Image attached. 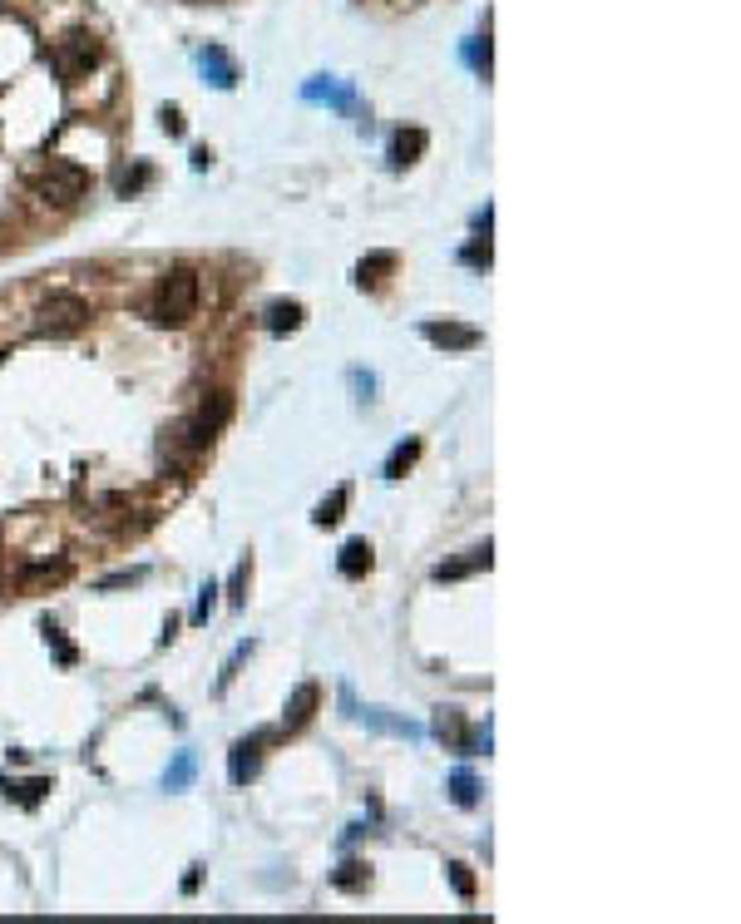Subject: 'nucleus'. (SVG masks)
I'll return each mask as SVG.
<instances>
[{
  "label": "nucleus",
  "mask_w": 741,
  "mask_h": 924,
  "mask_svg": "<svg viewBox=\"0 0 741 924\" xmlns=\"http://www.w3.org/2000/svg\"><path fill=\"white\" fill-rule=\"evenodd\" d=\"M20 178L40 193V198H55V203H80L89 193V173L70 159H45V164H25Z\"/></svg>",
  "instance_id": "1"
},
{
  "label": "nucleus",
  "mask_w": 741,
  "mask_h": 924,
  "mask_svg": "<svg viewBox=\"0 0 741 924\" xmlns=\"http://www.w3.org/2000/svg\"><path fill=\"white\" fill-rule=\"evenodd\" d=\"M193 312H198V277L188 267H173L154 292V322L159 327H183Z\"/></svg>",
  "instance_id": "2"
},
{
  "label": "nucleus",
  "mask_w": 741,
  "mask_h": 924,
  "mask_svg": "<svg viewBox=\"0 0 741 924\" xmlns=\"http://www.w3.org/2000/svg\"><path fill=\"white\" fill-rule=\"evenodd\" d=\"M94 60H99V40H94V35H84V30L80 35H65V40L50 50V65H55V75H60L65 84H75L80 75H89V65H94Z\"/></svg>",
  "instance_id": "3"
},
{
  "label": "nucleus",
  "mask_w": 741,
  "mask_h": 924,
  "mask_svg": "<svg viewBox=\"0 0 741 924\" xmlns=\"http://www.w3.org/2000/svg\"><path fill=\"white\" fill-rule=\"evenodd\" d=\"M89 322V302L75 297V292H55L45 307H40V336H70Z\"/></svg>",
  "instance_id": "4"
},
{
  "label": "nucleus",
  "mask_w": 741,
  "mask_h": 924,
  "mask_svg": "<svg viewBox=\"0 0 741 924\" xmlns=\"http://www.w3.org/2000/svg\"><path fill=\"white\" fill-rule=\"evenodd\" d=\"M420 336L440 351H475L480 346V332L465 322H420Z\"/></svg>",
  "instance_id": "5"
},
{
  "label": "nucleus",
  "mask_w": 741,
  "mask_h": 924,
  "mask_svg": "<svg viewBox=\"0 0 741 924\" xmlns=\"http://www.w3.org/2000/svg\"><path fill=\"white\" fill-rule=\"evenodd\" d=\"M198 65H203V75H208L213 89H233L238 84V65H233V55L223 45H203L198 50Z\"/></svg>",
  "instance_id": "6"
},
{
  "label": "nucleus",
  "mask_w": 741,
  "mask_h": 924,
  "mask_svg": "<svg viewBox=\"0 0 741 924\" xmlns=\"http://www.w3.org/2000/svg\"><path fill=\"white\" fill-rule=\"evenodd\" d=\"M267 737H252V742H238L233 747V756H228V776H233V786H247L252 776H257V766H262V756H257V747H262Z\"/></svg>",
  "instance_id": "7"
},
{
  "label": "nucleus",
  "mask_w": 741,
  "mask_h": 924,
  "mask_svg": "<svg viewBox=\"0 0 741 924\" xmlns=\"http://www.w3.org/2000/svg\"><path fill=\"white\" fill-rule=\"evenodd\" d=\"M317 702H322V692H317V682H302L297 692H292V702H287V712H282V727H302L312 712H317Z\"/></svg>",
  "instance_id": "8"
},
{
  "label": "nucleus",
  "mask_w": 741,
  "mask_h": 924,
  "mask_svg": "<svg viewBox=\"0 0 741 924\" xmlns=\"http://www.w3.org/2000/svg\"><path fill=\"white\" fill-rule=\"evenodd\" d=\"M371 564H376V559H371V544H366V539H346V544H341V559H336V569H341L346 579H361Z\"/></svg>",
  "instance_id": "9"
},
{
  "label": "nucleus",
  "mask_w": 741,
  "mask_h": 924,
  "mask_svg": "<svg viewBox=\"0 0 741 924\" xmlns=\"http://www.w3.org/2000/svg\"><path fill=\"white\" fill-rule=\"evenodd\" d=\"M425 144H430V139H425V129H401V134L391 139V164L396 168L415 164V159L425 154Z\"/></svg>",
  "instance_id": "10"
},
{
  "label": "nucleus",
  "mask_w": 741,
  "mask_h": 924,
  "mask_svg": "<svg viewBox=\"0 0 741 924\" xmlns=\"http://www.w3.org/2000/svg\"><path fill=\"white\" fill-rule=\"evenodd\" d=\"M391 267H396V252H371V257H361V262H356V287H381Z\"/></svg>",
  "instance_id": "11"
},
{
  "label": "nucleus",
  "mask_w": 741,
  "mask_h": 924,
  "mask_svg": "<svg viewBox=\"0 0 741 924\" xmlns=\"http://www.w3.org/2000/svg\"><path fill=\"white\" fill-rule=\"evenodd\" d=\"M228 416H233V401H228L223 391H213V396H208V401L198 406V416H193V420H198L203 430H213V435H218V430L228 425Z\"/></svg>",
  "instance_id": "12"
},
{
  "label": "nucleus",
  "mask_w": 741,
  "mask_h": 924,
  "mask_svg": "<svg viewBox=\"0 0 741 924\" xmlns=\"http://www.w3.org/2000/svg\"><path fill=\"white\" fill-rule=\"evenodd\" d=\"M302 327V302H272L267 307V332H297Z\"/></svg>",
  "instance_id": "13"
},
{
  "label": "nucleus",
  "mask_w": 741,
  "mask_h": 924,
  "mask_svg": "<svg viewBox=\"0 0 741 924\" xmlns=\"http://www.w3.org/2000/svg\"><path fill=\"white\" fill-rule=\"evenodd\" d=\"M470 569H490V544H485V549H475L470 559H455V564H440V569H435V579H440V584H445V579H465Z\"/></svg>",
  "instance_id": "14"
},
{
  "label": "nucleus",
  "mask_w": 741,
  "mask_h": 924,
  "mask_svg": "<svg viewBox=\"0 0 741 924\" xmlns=\"http://www.w3.org/2000/svg\"><path fill=\"white\" fill-rule=\"evenodd\" d=\"M435 737L450 742V747H465V727H460V712L455 707H440L435 712Z\"/></svg>",
  "instance_id": "15"
},
{
  "label": "nucleus",
  "mask_w": 741,
  "mask_h": 924,
  "mask_svg": "<svg viewBox=\"0 0 741 924\" xmlns=\"http://www.w3.org/2000/svg\"><path fill=\"white\" fill-rule=\"evenodd\" d=\"M70 569L65 564H30V569H20V588H40V584H60Z\"/></svg>",
  "instance_id": "16"
},
{
  "label": "nucleus",
  "mask_w": 741,
  "mask_h": 924,
  "mask_svg": "<svg viewBox=\"0 0 741 924\" xmlns=\"http://www.w3.org/2000/svg\"><path fill=\"white\" fill-rule=\"evenodd\" d=\"M415 455H420V440H406V445H396L381 475H386V480H401V475H406V470L415 465Z\"/></svg>",
  "instance_id": "17"
},
{
  "label": "nucleus",
  "mask_w": 741,
  "mask_h": 924,
  "mask_svg": "<svg viewBox=\"0 0 741 924\" xmlns=\"http://www.w3.org/2000/svg\"><path fill=\"white\" fill-rule=\"evenodd\" d=\"M302 94H307V99H327V104H341V109L351 104V94H346L341 84L331 80V75H322V80H312L307 89H302Z\"/></svg>",
  "instance_id": "18"
},
{
  "label": "nucleus",
  "mask_w": 741,
  "mask_h": 924,
  "mask_svg": "<svg viewBox=\"0 0 741 924\" xmlns=\"http://www.w3.org/2000/svg\"><path fill=\"white\" fill-rule=\"evenodd\" d=\"M346 504H351V490L341 485V490H331V500H322V504H317V514H312V519H317V524L327 529V524H336V519L346 514Z\"/></svg>",
  "instance_id": "19"
},
{
  "label": "nucleus",
  "mask_w": 741,
  "mask_h": 924,
  "mask_svg": "<svg viewBox=\"0 0 741 924\" xmlns=\"http://www.w3.org/2000/svg\"><path fill=\"white\" fill-rule=\"evenodd\" d=\"M188 781H193V752H178V756H173V766H168L164 786H168V791H183Z\"/></svg>",
  "instance_id": "20"
},
{
  "label": "nucleus",
  "mask_w": 741,
  "mask_h": 924,
  "mask_svg": "<svg viewBox=\"0 0 741 924\" xmlns=\"http://www.w3.org/2000/svg\"><path fill=\"white\" fill-rule=\"evenodd\" d=\"M450 791H455V801H460V806H475V801H480V781H475L470 771H455Z\"/></svg>",
  "instance_id": "21"
},
{
  "label": "nucleus",
  "mask_w": 741,
  "mask_h": 924,
  "mask_svg": "<svg viewBox=\"0 0 741 924\" xmlns=\"http://www.w3.org/2000/svg\"><path fill=\"white\" fill-rule=\"evenodd\" d=\"M336 885H341V890H361V885H366V865H356V860L341 865V870H336Z\"/></svg>",
  "instance_id": "22"
},
{
  "label": "nucleus",
  "mask_w": 741,
  "mask_h": 924,
  "mask_svg": "<svg viewBox=\"0 0 741 924\" xmlns=\"http://www.w3.org/2000/svg\"><path fill=\"white\" fill-rule=\"evenodd\" d=\"M450 885H455V895H465V900L475 895V875H470L465 865H450Z\"/></svg>",
  "instance_id": "23"
},
{
  "label": "nucleus",
  "mask_w": 741,
  "mask_h": 924,
  "mask_svg": "<svg viewBox=\"0 0 741 924\" xmlns=\"http://www.w3.org/2000/svg\"><path fill=\"white\" fill-rule=\"evenodd\" d=\"M149 178H154V173H149V164H139L134 173H124V178H119V193H139Z\"/></svg>",
  "instance_id": "24"
},
{
  "label": "nucleus",
  "mask_w": 741,
  "mask_h": 924,
  "mask_svg": "<svg viewBox=\"0 0 741 924\" xmlns=\"http://www.w3.org/2000/svg\"><path fill=\"white\" fill-rule=\"evenodd\" d=\"M465 60H470L480 75H490V40H485V45H465Z\"/></svg>",
  "instance_id": "25"
},
{
  "label": "nucleus",
  "mask_w": 741,
  "mask_h": 924,
  "mask_svg": "<svg viewBox=\"0 0 741 924\" xmlns=\"http://www.w3.org/2000/svg\"><path fill=\"white\" fill-rule=\"evenodd\" d=\"M213 593H218V584H203V598H198V608H193V623H208V613H213V603H218Z\"/></svg>",
  "instance_id": "26"
},
{
  "label": "nucleus",
  "mask_w": 741,
  "mask_h": 924,
  "mask_svg": "<svg viewBox=\"0 0 741 924\" xmlns=\"http://www.w3.org/2000/svg\"><path fill=\"white\" fill-rule=\"evenodd\" d=\"M243 584H247V564H238V569H233V584H228V598H233V603H243Z\"/></svg>",
  "instance_id": "27"
},
{
  "label": "nucleus",
  "mask_w": 741,
  "mask_h": 924,
  "mask_svg": "<svg viewBox=\"0 0 741 924\" xmlns=\"http://www.w3.org/2000/svg\"><path fill=\"white\" fill-rule=\"evenodd\" d=\"M45 791H50V781H25V786H20V801H40Z\"/></svg>",
  "instance_id": "28"
},
{
  "label": "nucleus",
  "mask_w": 741,
  "mask_h": 924,
  "mask_svg": "<svg viewBox=\"0 0 741 924\" xmlns=\"http://www.w3.org/2000/svg\"><path fill=\"white\" fill-rule=\"evenodd\" d=\"M164 129H168V134H173V139L183 134V114H178L173 104H164Z\"/></svg>",
  "instance_id": "29"
},
{
  "label": "nucleus",
  "mask_w": 741,
  "mask_h": 924,
  "mask_svg": "<svg viewBox=\"0 0 741 924\" xmlns=\"http://www.w3.org/2000/svg\"><path fill=\"white\" fill-rule=\"evenodd\" d=\"M351 381H356L361 401H371V391H376V376H361V371H351Z\"/></svg>",
  "instance_id": "30"
},
{
  "label": "nucleus",
  "mask_w": 741,
  "mask_h": 924,
  "mask_svg": "<svg viewBox=\"0 0 741 924\" xmlns=\"http://www.w3.org/2000/svg\"><path fill=\"white\" fill-rule=\"evenodd\" d=\"M465 262H490V243H475V248H465Z\"/></svg>",
  "instance_id": "31"
}]
</instances>
